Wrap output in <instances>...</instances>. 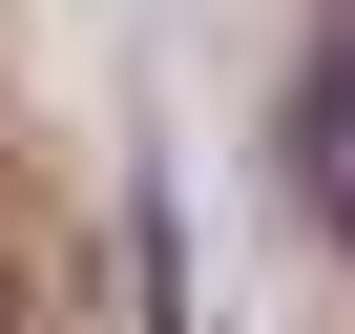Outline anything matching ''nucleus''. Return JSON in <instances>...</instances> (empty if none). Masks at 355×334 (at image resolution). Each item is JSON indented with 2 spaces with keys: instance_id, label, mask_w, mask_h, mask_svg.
<instances>
[{
  "instance_id": "f257e3e1",
  "label": "nucleus",
  "mask_w": 355,
  "mask_h": 334,
  "mask_svg": "<svg viewBox=\"0 0 355 334\" xmlns=\"http://www.w3.org/2000/svg\"><path fill=\"white\" fill-rule=\"evenodd\" d=\"M293 167H313V209L355 230V63H313V84H293Z\"/></svg>"
}]
</instances>
